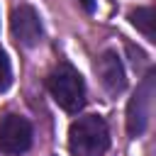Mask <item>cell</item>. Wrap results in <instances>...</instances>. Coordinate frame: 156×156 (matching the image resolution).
Instances as JSON below:
<instances>
[{"label": "cell", "mask_w": 156, "mask_h": 156, "mask_svg": "<svg viewBox=\"0 0 156 156\" xmlns=\"http://www.w3.org/2000/svg\"><path fill=\"white\" fill-rule=\"evenodd\" d=\"M110 146V132L102 117H78L68 129V151L73 156H105Z\"/></svg>", "instance_id": "1"}, {"label": "cell", "mask_w": 156, "mask_h": 156, "mask_svg": "<svg viewBox=\"0 0 156 156\" xmlns=\"http://www.w3.org/2000/svg\"><path fill=\"white\" fill-rule=\"evenodd\" d=\"M46 88L54 102L66 112H78L85 105V83L71 63H58L46 76Z\"/></svg>", "instance_id": "2"}, {"label": "cell", "mask_w": 156, "mask_h": 156, "mask_svg": "<svg viewBox=\"0 0 156 156\" xmlns=\"http://www.w3.org/2000/svg\"><path fill=\"white\" fill-rule=\"evenodd\" d=\"M154 95H156V76H154V71H149L127 105L129 136H141L146 132V127L151 122V112H154Z\"/></svg>", "instance_id": "3"}, {"label": "cell", "mask_w": 156, "mask_h": 156, "mask_svg": "<svg viewBox=\"0 0 156 156\" xmlns=\"http://www.w3.org/2000/svg\"><path fill=\"white\" fill-rule=\"evenodd\" d=\"M32 146V124L20 115H5L0 119V151L20 156Z\"/></svg>", "instance_id": "4"}, {"label": "cell", "mask_w": 156, "mask_h": 156, "mask_svg": "<svg viewBox=\"0 0 156 156\" xmlns=\"http://www.w3.org/2000/svg\"><path fill=\"white\" fill-rule=\"evenodd\" d=\"M10 32L20 46H37L41 41V20L32 5H17L10 15Z\"/></svg>", "instance_id": "5"}, {"label": "cell", "mask_w": 156, "mask_h": 156, "mask_svg": "<svg viewBox=\"0 0 156 156\" xmlns=\"http://www.w3.org/2000/svg\"><path fill=\"white\" fill-rule=\"evenodd\" d=\"M95 73H98V80L102 85V90L112 98H117L124 88H127V76H124V66L119 61V56L115 51H105L98 56L95 61Z\"/></svg>", "instance_id": "6"}, {"label": "cell", "mask_w": 156, "mask_h": 156, "mask_svg": "<svg viewBox=\"0 0 156 156\" xmlns=\"http://www.w3.org/2000/svg\"><path fill=\"white\" fill-rule=\"evenodd\" d=\"M129 22L149 39V41H156V34H154V22H156V15H154V7H136L129 12Z\"/></svg>", "instance_id": "7"}, {"label": "cell", "mask_w": 156, "mask_h": 156, "mask_svg": "<svg viewBox=\"0 0 156 156\" xmlns=\"http://www.w3.org/2000/svg\"><path fill=\"white\" fill-rule=\"evenodd\" d=\"M12 83V68H10V58L7 54L0 49V93H5Z\"/></svg>", "instance_id": "8"}, {"label": "cell", "mask_w": 156, "mask_h": 156, "mask_svg": "<svg viewBox=\"0 0 156 156\" xmlns=\"http://www.w3.org/2000/svg\"><path fill=\"white\" fill-rule=\"evenodd\" d=\"M80 2V7L85 10V12H93L95 10V0H78Z\"/></svg>", "instance_id": "9"}]
</instances>
